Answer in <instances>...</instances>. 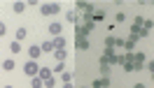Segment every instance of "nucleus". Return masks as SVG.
I'll return each mask as SVG.
<instances>
[{"label": "nucleus", "mask_w": 154, "mask_h": 88, "mask_svg": "<svg viewBox=\"0 0 154 88\" xmlns=\"http://www.w3.org/2000/svg\"><path fill=\"white\" fill-rule=\"evenodd\" d=\"M40 14H42V16L61 14V5H58V2H42V5H40Z\"/></svg>", "instance_id": "f257e3e1"}, {"label": "nucleus", "mask_w": 154, "mask_h": 88, "mask_svg": "<svg viewBox=\"0 0 154 88\" xmlns=\"http://www.w3.org/2000/svg\"><path fill=\"white\" fill-rule=\"evenodd\" d=\"M23 72H26V77H38V72H40V65H38V60H28L26 65H23Z\"/></svg>", "instance_id": "f03ea898"}, {"label": "nucleus", "mask_w": 154, "mask_h": 88, "mask_svg": "<svg viewBox=\"0 0 154 88\" xmlns=\"http://www.w3.org/2000/svg\"><path fill=\"white\" fill-rule=\"evenodd\" d=\"M75 12H84V14H94V12H96V7H94L91 2H82V0H79V2H75Z\"/></svg>", "instance_id": "7ed1b4c3"}, {"label": "nucleus", "mask_w": 154, "mask_h": 88, "mask_svg": "<svg viewBox=\"0 0 154 88\" xmlns=\"http://www.w3.org/2000/svg\"><path fill=\"white\" fill-rule=\"evenodd\" d=\"M100 58L105 60L107 65H117V53L112 49H103V56H100Z\"/></svg>", "instance_id": "20e7f679"}, {"label": "nucleus", "mask_w": 154, "mask_h": 88, "mask_svg": "<svg viewBox=\"0 0 154 88\" xmlns=\"http://www.w3.org/2000/svg\"><path fill=\"white\" fill-rule=\"evenodd\" d=\"M66 21H68V23H72V26H79V14H77L75 10L66 12Z\"/></svg>", "instance_id": "39448f33"}, {"label": "nucleus", "mask_w": 154, "mask_h": 88, "mask_svg": "<svg viewBox=\"0 0 154 88\" xmlns=\"http://www.w3.org/2000/svg\"><path fill=\"white\" fill-rule=\"evenodd\" d=\"M47 30L51 33V35H54V37H61V33H63V26L54 21V23H49V28H47Z\"/></svg>", "instance_id": "423d86ee"}, {"label": "nucleus", "mask_w": 154, "mask_h": 88, "mask_svg": "<svg viewBox=\"0 0 154 88\" xmlns=\"http://www.w3.org/2000/svg\"><path fill=\"white\" fill-rule=\"evenodd\" d=\"M135 42H138V37H133V35H128V39L124 42V49L128 51V53H133V51H135Z\"/></svg>", "instance_id": "0eeeda50"}, {"label": "nucleus", "mask_w": 154, "mask_h": 88, "mask_svg": "<svg viewBox=\"0 0 154 88\" xmlns=\"http://www.w3.org/2000/svg\"><path fill=\"white\" fill-rule=\"evenodd\" d=\"M28 56H30V60H38L40 56H42V49H40V44H33L28 49Z\"/></svg>", "instance_id": "6e6552de"}, {"label": "nucleus", "mask_w": 154, "mask_h": 88, "mask_svg": "<svg viewBox=\"0 0 154 88\" xmlns=\"http://www.w3.org/2000/svg\"><path fill=\"white\" fill-rule=\"evenodd\" d=\"M89 37V30L84 26H75V39H87Z\"/></svg>", "instance_id": "1a4fd4ad"}, {"label": "nucleus", "mask_w": 154, "mask_h": 88, "mask_svg": "<svg viewBox=\"0 0 154 88\" xmlns=\"http://www.w3.org/2000/svg\"><path fill=\"white\" fill-rule=\"evenodd\" d=\"M51 44H54V51H58V49H66V37H63V35H61V37H54L51 39Z\"/></svg>", "instance_id": "9d476101"}, {"label": "nucleus", "mask_w": 154, "mask_h": 88, "mask_svg": "<svg viewBox=\"0 0 154 88\" xmlns=\"http://www.w3.org/2000/svg\"><path fill=\"white\" fill-rule=\"evenodd\" d=\"M26 35H28V30H26V28H17V33H14V42H23Z\"/></svg>", "instance_id": "9b49d317"}, {"label": "nucleus", "mask_w": 154, "mask_h": 88, "mask_svg": "<svg viewBox=\"0 0 154 88\" xmlns=\"http://www.w3.org/2000/svg\"><path fill=\"white\" fill-rule=\"evenodd\" d=\"M38 77L40 79H51V77H54V72H51V67H40Z\"/></svg>", "instance_id": "f8f14e48"}, {"label": "nucleus", "mask_w": 154, "mask_h": 88, "mask_svg": "<svg viewBox=\"0 0 154 88\" xmlns=\"http://www.w3.org/2000/svg\"><path fill=\"white\" fill-rule=\"evenodd\" d=\"M40 49H42V53H54V44H51V39L42 42V44H40Z\"/></svg>", "instance_id": "ddd939ff"}, {"label": "nucleus", "mask_w": 154, "mask_h": 88, "mask_svg": "<svg viewBox=\"0 0 154 88\" xmlns=\"http://www.w3.org/2000/svg\"><path fill=\"white\" fill-rule=\"evenodd\" d=\"M17 67V63H14V60L12 58H7V60H2V70H5V72H12V70Z\"/></svg>", "instance_id": "4468645a"}, {"label": "nucleus", "mask_w": 154, "mask_h": 88, "mask_svg": "<svg viewBox=\"0 0 154 88\" xmlns=\"http://www.w3.org/2000/svg\"><path fill=\"white\" fill-rule=\"evenodd\" d=\"M30 88H45V79L33 77V79H30Z\"/></svg>", "instance_id": "2eb2a0df"}, {"label": "nucleus", "mask_w": 154, "mask_h": 88, "mask_svg": "<svg viewBox=\"0 0 154 88\" xmlns=\"http://www.w3.org/2000/svg\"><path fill=\"white\" fill-rule=\"evenodd\" d=\"M75 47L79 51H87L89 49V39H75Z\"/></svg>", "instance_id": "dca6fc26"}, {"label": "nucleus", "mask_w": 154, "mask_h": 88, "mask_svg": "<svg viewBox=\"0 0 154 88\" xmlns=\"http://www.w3.org/2000/svg\"><path fill=\"white\" fill-rule=\"evenodd\" d=\"M66 49H58V51H54V58H56V63H63V60H66Z\"/></svg>", "instance_id": "f3484780"}, {"label": "nucleus", "mask_w": 154, "mask_h": 88, "mask_svg": "<svg viewBox=\"0 0 154 88\" xmlns=\"http://www.w3.org/2000/svg\"><path fill=\"white\" fill-rule=\"evenodd\" d=\"M12 10L17 12V14H21V12L26 10V2H21V0H19V2H14V5H12Z\"/></svg>", "instance_id": "a211bd4d"}, {"label": "nucleus", "mask_w": 154, "mask_h": 88, "mask_svg": "<svg viewBox=\"0 0 154 88\" xmlns=\"http://www.w3.org/2000/svg\"><path fill=\"white\" fill-rule=\"evenodd\" d=\"M115 35H107V37H105V49H115Z\"/></svg>", "instance_id": "6ab92c4d"}, {"label": "nucleus", "mask_w": 154, "mask_h": 88, "mask_svg": "<svg viewBox=\"0 0 154 88\" xmlns=\"http://www.w3.org/2000/svg\"><path fill=\"white\" fill-rule=\"evenodd\" d=\"M51 72H54V74H63V72H66V65H63V63H56V65L51 67Z\"/></svg>", "instance_id": "aec40b11"}, {"label": "nucleus", "mask_w": 154, "mask_h": 88, "mask_svg": "<svg viewBox=\"0 0 154 88\" xmlns=\"http://www.w3.org/2000/svg\"><path fill=\"white\" fill-rule=\"evenodd\" d=\"M91 19H94V23H96V21H103V19H105V12H103V10H96Z\"/></svg>", "instance_id": "412c9836"}, {"label": "nucleus", "mask_w": 154, "mask_h": 88, "mask_svg": "<svg viewBox=\"0 0 154 88\" xmlns=\"http://www.w3.org/2000/svg\"><path fill=\"white\" fill-rule=\"evenodd\" d=\"M10 51L12 53H21V42H10Z\"/></svg>", "instance_id": "4be33fe9"}, {"label": "nucleus", "mask_w": 154, "mask_h": 88, "mask_svg": "<svg viewBox=\"0 0 154 88\" xmlns=\"http://www.w3.org/2000/svg\"><path fill=\"white\" fill-rule=\"evenodd\" d=\"M112 72V65H100V77H110Z\"/></svg>", "instance_id": "5701e85b"}, {"label": "nucleus", "mask_w": 154, "mask_h": 88, "mask_svg": "<svg viewBox=\"0 0 154 88\" xmlns=\"http://www.w3.org/2000/svg\"><path fill=\"white\" fill-rule=\"evenodd\" d=\"M61 81H63V84H70V81H72V72H63V74H61Z\"/></svg>", "instance_id": "b1692460"}, {"label": "nucleus", "mask_w": 154, "mask_h": 88, "mask_svg": "<svg viewBox=\"0 0 154 88\" xmlns=\"http://www.w3.org/2000/svg\"><path fill=\"white\" fill-rule=\"evenodd\" d=\"M56 86V77H51V79H45V88H54Z\"/></svg>", "instance_id": "393cba45"}, {"label": "nucleus", "mask_w": 154, "mask_h": 88, "mask_svg": "<svg viewBox=\"0 0 154 88\" xmlns=\"http://www.w3.org/2000/svg\"><path fill=\"white\" fill-rule=\"evenodd\" d=\"M115 21H117V23H124V21H126V14H124V12H117V14H115Z\"/></svg>", "instance_id": "a878e982"}, {"label": "nucleus", "mask_w": 154, "mask_h": 88, "mask_svg": "<svg viewBox=\"0 0 154 88\" xmlns=\"http://www.w3.org/2000/svg\"><path fill=\"white\" fill-rule=\"evenodd\" d=\"M133 26H135V28H143V26H145V19H143V16H135V19H133Z\"/></svg>", "instance_id": "bb28decb"}, {"label": "nucleus", "mask_w": 154, "mask_h": 88, "mask_svg": "<svg viewBox=\"0 0 154 88\" xmlns=\"http://www.w3.org/2000/svg\"><path fill=\"white\" fill-rule=\"evenodd\" d=\"M100 86L103 88H110L112 84H110V77H100Z\"/></svg>", "instance_id": "cd10ccee"}, {"label": "nucleus", "mask_w": 154, "mask_h": 88, "mask_svg": "<svg viewBox=\"0 0 154 88\" xmlns=\"http://www.w3.org/2000/svg\"><path fill=\"white\" fill-rule=\"evenodd\" d=\"M145 30H147V33H152L154 30V21H145V26H143Z\"/></svg>", "instance_id": "c85d7f7f"}, {"label": "nucleus", "mask_w": 154, "mask_h": 88, "mask_svg": "<svg viewBox=\"0 0 154 88\" xmlns=\"http://www.w3.org/2000/svg\"><path fill=\"white\" fill-rule=\"evenodd\" d=\"M122 67H124V72H135V70H133V63H124Z\"/></svg>", "instance_id": "c756f323"}, {"label": "nucleus", "mask_w": 154, "mask_h": 88, "mask_svg": "<svg viewBox=\"0 0 154 88\" xmlns=\"http://www.w3.org/2000/svg\"><path fill=\"white\" fill-rule=\"evenodd\" d=\"M5 33H7V26H5L2 21H0V37H5Z\"/></svg>", "instance_id": "7c9ffc66"}, {"label": "nucleus", "mask_w": 154, "mask_h": 88, "mask_svg": "<svg viewBox=\"0 0 154 88\" xmlns=\"http://www.w3.org/2000/svg\"><path fill=\"white\" fill-rule=\"evenodd\" d=\"M82 26H84L89 33H94V28H96V23H82Z\"/></svg>", "instance_id": "2f4dec72"}, {"label": "nucleus", "mask_w": 154, "mask_h": 88, "mask_svg": "<svg viewBox=\"0 0 154 88\" xmlns=\"http://www.w3.org/2000/svg\"><path fill=\"white\" fill-rule=\"evenodd\" d=\"M147 70H149V74H154V60H149V63H147Z\"/></svg>", "instance_id": "473e14b6"}, {"label": "nucleus", "mask_w": 154, "mask_h": 88, "mask_svg": "<svg viewBox=\"0 0 154 88\" xmlns=\"http://www.w3.org/2000/svg\"><path fill=\"white\" fill-rule=\"evenodd\" d=\"M91 88H103V86H100V79H96V81L91 84Z\"/></svg>", "instance_id": "72a5a7b5"}, {"label": "nucleus", "mask_w": 154, "mask_h": 88, "mask_svg": "<svg viewBox=\"0 0 154 88\" xmlns=\"http://www.w3.org/2000/svg\"><path fill=\"white\" fill-rule=\"evenodd\" d=\"M133 88H147V86H145V84H135Z\"/></svg>", "instance_id": "f704fd0d"}, {"label": "nucleus", "mask_w": 154, "mask_h": 88, "mask_svg": "<svg viewBox=\"0 0 154 88\" xmlns=\"http://www.w3.org/2000/svg\"><path fill=\"white\" fill-rule=\"evenodd\" d=\"M63 88H75V86H72V84H63Z\"/></svg>", "instance_id": "c9c22d12"}, {"label": "nucleus", "mask_w": 154, "mask_h": 88, "mask_svg": "<svg viewBox=\"0 0 154 88\" xmlns=\"http://www.w3.org/2000/svg\"><path fill=\"white\" fill-rule=\"evenodd\" d=\"M2 88H14V86H2Z\"/></svg>", "instance_id": "e433bc0d"}]
</instances>
